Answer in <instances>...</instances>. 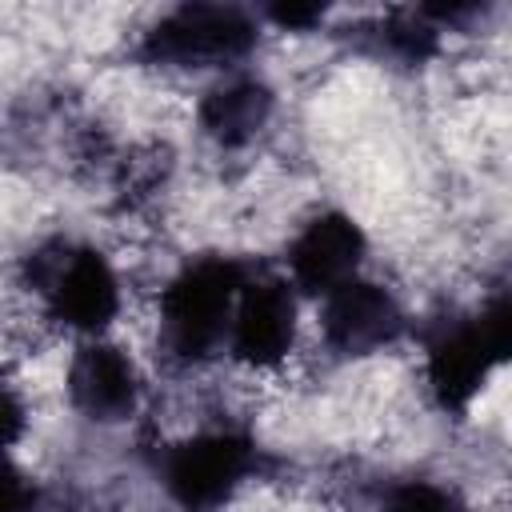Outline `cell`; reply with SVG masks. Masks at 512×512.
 <instances>
[{"label": "cell", "mask_w": 512, "mask_h": 512, "mask_svg": "<svg viewBox=\"0 0 512 512\" xmlns=\"http://www.w3.org/2000/svg\"><path fill=\"white\" fill-rule=\"evenodd\" d=\"M248 268L236 256H196L160 292V348L176 364H204L228 348L232 312Z\"/></svg>", "instance_id": "cell-1"}, {"label": "cell", "mask_w": 512, "mask_h": 512, "mask_svg": "<svg viewBox=\"0 0 512 512\" xmlns=\"http://www.w3.org/2000/svg\"><path fill=\"white\" fill-rule=\"evenodd\" d=\"M24 284L44 304L48 320L80 332L84 340L104 336L120 316V276L112 260L76 240H44L24 256Z\"/></svg>", "instance_id": "cell-2"}, {"label": "cell", "mask_w": 512, "mask_h": 512, "mask_svg": "<svg viewBox=\"0 0 512 512\" xmlns=\"http://www.w3.org/2000/svg\"><path fill=\"white\" fill-rule=\"evenodd\" d=\"M260 468V448L240 428H200L160 452L156 476L180 512H216Z\"/></svg>", "instance_id": "cell-3"}, {"label": "cell", "mask_w": 512, "mask_h": 512, "mask_svg": "<svg viewBox=\"0 0 512 512\" xmlns=\"http://www.w3.org/2000/svg\"><path fill=\"white\" fill-rule=\"evenodd\" d=\"M260 40V12L240 4H176L144 36L140 56L160 68H236Z\"/></svg>", "instance_id": "cell-4"}, {"label": "cell", "mask_w": 512, "mask_h": 512, "mask_svg": "<svg viewBox=\"0 0 512 512\" xmlns=\"http://www.w3.org/2000/svg\"><path fill=\"white\" fill-rule=\"evenodd\" d=\"M296 288L288 276H252L240 288L228 352L244 368H276L296 348Z\"/></svg>", "instance_id": "cell-5"}, {"label": "cell", "mask_w": 512, "mask_h": 512, "mask_svg": "<svg viewBox=\"0 0 512 512\" xmlns=\"http://www.w3.org/2000/svg\"><path fill=\"white\" fill-rule=\"evenodd\" d=\"M364 252H368L364 228L348 212L324 208V212L308 216L304 228L288 240V256H284L288 280L296 292L324 300L328 292H336L340 284L360 276Z\"/></svg>", "instance_id": "cell-6"}, {"label": "cell", "mask_w": 512, "mask_h": 512, "mask_svg": "<svg viewBox=\"0 0 512 512\" xmlns=\"http://www.w3.org/2000/svg\"><path fill=\"white\" fill-rule=\"evenodd\" d=\"M404 332V308L400 300L368 280V276H356L348 284H340L336 292H328L320 300V336H324V348L344 356V360H356V356H372L380 348H388L396 336Z\"/></svg>", "instance_id": "cell-7"}, {"label": "cell", "mask_w": 512, "mask_h": 512, "mask_svg": "<svg viewBox=\"0 0 512 512\" xmlns=\"http://www.w3.org/2000/svg\"><path fill=\"white\" fill-rule=\"evenodd\" d=\"M64 392H68V404L84 420H92V424H120L140 404L136 360L120 344H112L104 336H92V340H84L72 352L68 372H64Z\"/></svg>", "instance_id": "cell-8"}, {"label": "cell", "mask_w": 512, "mask_h": 512, "mask_svg": "<svg viewBox=\"0 0 512 512\" xmlns=\"http://www.w3.org/2000/svg\"><path fill=\"white\" fill-rule=\"evenodd\" d=\"M492 372H496V364L484 352L468 316H452V320H444L428 332V340H424V380H428V392L436 396L440 408L464 412L480 396V388L488 384Z\"/></svg>", "instance_id": "cell-9"}, {"label": "cell", "mask_w": 512, "mask_h": 512, "mask_svg": "<svg viewBox=\"0 0 512 512\" xmlns=\"http://www.w3.org/2000/svg\"><path fill=\"white\" fill-rule=\"evenodd\" d=\"M272 108H276V96L272 88L252 76V72H224L196 104V120H200V132L224 148V152H236V148H248L272 120Z\"/></svg>", "instance_id": "cell-10"}, {"label": "cell", "mask_w": 512, "mask_h": 512, "mask_svg": "<svg viewBox=\"0 0 512 512\" xmlns=\"http://www.w3.org/2000/svg\"><path fill=\"white\" fill-rule=\"evenodd\" d=\"M368 36H372V52H380L396 64H424L440 48V28L420 8L388 12Z\"/></svg>", "instance_id": "cell-11"}, {"label": "cell", "mask_w": 512, "mask_h": 512, "mask_svg": "<svg viewBox=\"0 0 512 512\" xmlns=\"http://www.w3.org/2000/svg\"><path fill=\"white\" fill-rule=\"evenodd\" d=\"M468 320H472L484 352L492 356V364L496 368L512 364V284L492 292L476 312H468Z\"/></svg>", "instance_id": "cell-12"}, {"label": "cell", "mask_w": 512, "mask_h": 512, "mask_svg": "<svg viewBox=\"0 0 512 512\" xmlns=\"http://www.w3.org/2000/svg\"><path fill=\"white\" fill-rule=\"evenodd\" d=\"M384 512H468V504L436 480H400L384 496Z\"/></svg>", "instance_id": "cell-13"}, {"label": "cell", "mask_w": 512, "mask_h": 512, "mask_svg": "<svg viewBox=\"0 0 512 512\" xmlns=\"http://www.w3.org/2000/svg\"><path fill=\"white\" fill-rule=\"evenodd\" d=\"M324 16H328L324 4H300V0H280V4L260 8V20H272L276 28H288V32H308L324 24Z\"/></svg>", "instance_id": "cell-14"}]
</instances>
